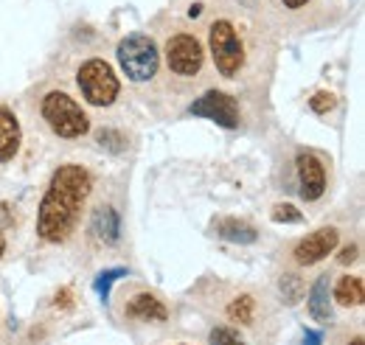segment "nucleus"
<instances>
[{"label": "nucleus", "instance_id": "1", "mask_svg": "<svg viewBox=\"0 0 365 345\" xmlns=\"http://www.w3.org/2000/svg\"><path fill=\"white\" fill-rule=\"evenodd\" d=\"M91 191L93 177L85 166H79V163L59 166L51 177V185L46 188L43 202H40V216H37L40 239H46L51 244L65 242L73 233V227L79 225V216H82V208H85Z\"/></svg>", "mask_w": 365, "mask_h": 345}, {"label": "nucleus", "instance_id": "2", "mask_svg": "<svg viewBox=\"0 0 365 345\" xmlns=\"http://www.w3.org/2000/svg\"><path fill=\"white\" fill-rule=\"evenodd\" d=\"M43 118L53 130V135H59L65 140H76L91 130V121H88L85 110L65 90H51L43 98Z\"/></svg>", "mask_w": 365, "mask_h": 345}, {"label": "nucleus", "instance_id": "3", "mask_svg": "<svg viewBox=\"0 0 365 345\" xmlns=\"http://www.w3.org/2000/svg\"><path fill=\"white\" fill-rule=\"evenodd\" d=\"M118 65L127 73V79L133 82H149L155 79L158 68H160V53L158 45L152 43V37L146 34H130L118 43Z\"/></svg>", "mask_w": 365, "mask_h": 345}, {"label": "nucleus", "instance_id": "4", "mask_svg": "<svg viewBox=\"0 0 365 345\" xmlns=\"http://www.w3.org/2000/svg\"><path fill=\"white\" fill-rule=\"evenodd\" d=\"M76 85L82 90V96L88 98V104H93V107H110L118 98V90H121L115 71L104 59L82 62L79 73H76Z\"/></svg>", "mask_w": 365, "mask_h": 345}, {"label": "nucleus", "instance_id": "5", "mask_svg": "<svg viewBox=\"0 0 365 345\" xmlns=\"http://www.w3.org/2000/svg\"><path fill=\"white\" fill-rule=\"evenodd\" d=\"M208 45H211V56L217 71L225 79H236L242 65H245V45L239 40L236 29L230 20H217L208 31Z\"/></svg>", "mask_w": 365, "mask_h": 345}, {"label": "nucleus", "instance_id": "6", "mask_svg": "<svg viewBox=\"0 0 365 345\" xmlns=\"http://www.w3.org/2000/svg\"><path fill=\"white\" fill-rule=\"evenodd\" d=\"M202 62H205V51L200 40L194 34H172L169 43H166V65L175 76L182 79H194L200 71H202Z\"/></svg>", "mask_w": 365, "mask_h": 345}, {"label": "nucleus", "instance_id": "7", "mask_svg": "<svg viewBox=\"0 0 365 345\" xmlns=\"http://www.w3.org/2000/svg\"><path fill=\"white\" fill-rule=\"evenodd\" d=\"M191 115L211 118L214 124H220L225 130H236L239 127V101L222 90H208L205 96H200L191 104Z\"/></svg>", "mask_w": 365, "mask_h": 345}, {"label": "nucleus", "instance_id": "8", "mask_svg": "<svg viewBox=\"0 0 365 345\" xmlns=\"http://www.w3.org/2000/svg\"><path fill=\"white\" fill-rule=\"evenodd\" d=\"M295 172H298V191L307 202H315L326 191V172L320 160L312 152H298L295 158Z\"/></svg>", "mask_w": 365, "mask_h": 345}, {"label": "nucleus", "instance_id": "9", "mask_svg": "<svg viewBox=\"0 0 365 345\" xmlns=\"http://www.w3.org/2000/svg\"><path fill=\"white\" fill-rule=\"evenodd\" d=\"M337 242H340L337 227H320V230L309 233L307 239H301V242H298V247H295V253H292V256H295L298 264L309 267V264L323 261L329 253H334V250H337Z\"/></svg>", "mask_w": 365, "mask_h": 345}, {"label": "nucleus", "instance_id": "10", "mask_svg": "<svg viewBox=\"0 0 365 345\" xmlns=\"http://www.w3.org/2000/svg\"><path fill=\"white\" fill-rule=\"evenodd\" d=\"M124 314L133 320H152V323H163L169 320V309L158 301L152 292H138L133 301L124 306Z\"/></svg>", "mask_w": 365, "mask_h": 345}, {"label": "nucleus", "instance_id": "11", "mask_svg": "<svg viewBox=\"0 0 365 345\" xmlns=\"http://www.w3.org/2000/svg\"><path fill=\"white\" fill-rule=\"evenodd\" d=\"M20 152V124L9 107H0V163L14 160Z\"/></svg>", "mask_w": 365, "mask_h": 345}, {"label": "nucleus", "instance_id": "12", "mask_svg": "<svg viewBox=\"0 0 365 345\" xmlns=\"http://www.w3.org/2000/svg\"><path fill=\"white\" fill-rule=\"evenodd\" d=\"M93 233L104 242V244H118L121 239V216L113 205H104L98 208L93 216Z\"/></svg>", "mask_w": 365, "mask_h": 345}, {"label": "nucleus", "instance_id": "13", "mask_svg": "<svg viewBox=\"0 0 365 345\" xmlns=\"http://www.w3.org/2000/svg\"><path fill=\"white\" fill-rule=\"evenodd\" d=\"M309 314L320 320V323H329L331 320V298H329V275H320L318 281L312 284L309 289Z\"/></svg>", "mask_w": 365, "mask_h": 345}, {"label": "nucleus", "instance_id": "14", "mask_svg": "<svg viewBox=\"0 0 365 345\" xmlns=\"http://www.w3.org/2000/svg\"><path fill=\"white\" fill-rule=\"evenodd\" d=\"M334 301L340 303V306H346V309L360 306V303L365 301L363 278H357V275H343V278L337 281V287H334Z\"/></svg>", "mask_w": 365, "mask_h": 345}, {"label": "nucleus", "instance_id": "15", "mask_svg": "<svg viewBox=\"0 0 365 345\" xmlns=\"http://www.w3.org/2000/svg\"><path fill=\"white\" fill-rule=\"evenodd\" d=\"M217 230H220V236L225 242H233V244H253L259 239L256 227L247 225V222H242V219H222L217 225Z\"/></svg>", "mask_w": 365, "mask_h": 345}, {"label": "nucleus", "instance_id": "16", "mask_svg": "<svg viewBox=\"0 0 365 345\" xmlns=\"http://www.w3.org/2000/svg\"><path fill=\"white\" fill-rule=\"evenodd\" d=\"M304 292H307V284H304L298 275H292V272L281 275V281H278V295H281V301L287 303V306H295V303L304 298Z\"/></svg>", "mask_w": 365, "mask_h": 345}, {"label": "nucleus", "instance_id": "17", "mask_svg": "<svg viewBox=\"0 0 365 345\" xmlns=\"http://www.w3.org/2000/svg\"><path fill=\"white\" fill-rule=\"evenodd\" d=\"M130 275V269L127 267H115V269H104L98 278H96V292H98V298L107 303L110 301V289H113V284L115 281H121V278H127Z\"/></svg>", "mask_w": 365, "mask_h": 345}, {"label": "nucleus", "instance_id": "18", "mask_svg": "<svg viewBox=\"0 0 365 345\" xmlns=\"http://www.w3.org/2000/svg\"><path fill=\"white\" fill-rule=\"evenodd\" d=\"M253 314H256V303L250 295H239L233 298L228 306V317L230 320H239V323H253Z\"/></svg>", "mask_w": 365, "mask_h": 345}, {"label": "nucleus", "instance_id": "19", "mask_svg": "<svg viewBox=\"0 0 365 345\" xmlns=\"http://www.w3.org/2000/svg\"><path fill=\"white\" fill-rule=\"evenodd\" d=\"M98 143L110 152V155H121L127 149V138L115 130H101L98 132Z\"/></svg>", "mask_w": 365, "mask_h": 345}, {"label": "nucleus", "instance_id": "20", "mask_svg": "<svg viewBox=\"0 0 365 345\" xmlns=\"http://www.w3.org/2000/svg\"><path fill=\"white\" fill-rule=\"evenodd\" d=\"M211 345H245L239 340V331H233L228 326H217L211 331Z\"/></svg>", "mask_w": 365, "mask_h": 345}, {"label": "nucleus", "instance_id": "21", "mask_svg": "<svg viewBox=\"0 0 365 345\" xmlns=\"http://www.w3.org/2000/svg\"><path fill=\"white\" fill-rule=\"evenodd\" d=\"M304 214L295 208V205H289V202H281V205H275L273 208V222H301Z\"/></svg>", "mask_w": 365, "mask_h": 345}, {"label": "nucleus", "instance_id": "22", "mask_svg": "<svg viewBox=\"0 0 365 345\" xmlns=\"http://www.w3.org/2000/svg\"><path fill=\"white\" fill-rule=\"evenodd\" d=\"M309 107H312V113H329L331 107H334V96L329 93V90H318L312 98H309Z\"/></svg>", "mask_w": 365, "mask_h": 345}, {"label": "nucleus", "instance_id": "23", "mask_svg": "<svg viewBox=\"0 0 365 345\" xmlns=\"http://www.w3.org/2000/svg\"><path fill=\"white\" fill-rule=\"evenodd\" d=\"M360 256V250H357V244H349L346 250H340V264H351V261Z\"/></svg>", "mask_w": 365, "mask_h": 345}, {"label": "nucleus", "instance_id": "24", "mask_svg": "<svg viewBox=\"0 0 365 345\" xmlns=\"http://www.w3.org/2000/svg\"><path fill=\"white\" fill-rule=\"evenodd\" d=\"M304 345H323V334L307 329V331H304Z\"/></svg>", "mask_w": 365, "mask_h": 345}, {"label": "nucleus", "instance_id": "25", "mask_svg": "<svg viewBox=\"0 0 365 345\" xmlns=\"http://www.w3.org/2000/svg\"><path fill=\"white\" fill-rule=\"evenodd\" d=\"M281 3H284V9H292V11H295V9H304V6H309L312 0H281Z\"/></svg>", "mask_w": 365, "mask_h": 345}, {"label": "nucleus", "instance_id": "26", "mask_svg": "<svg viewBox=\"0 0 365 345\" xmlns=\"http://www.w3.org/2000/svg\"><path fill=\"white\" fill-rule=\"evenodd\" d=\"M56 306H62V309H68L71 306V289H62V295H56Z\"/></svg>", "mask_w": 365, "mask_h": 345}, {"label": "nucleus", "instance_id": "27", "mask_svg": "<svg viewBox=\"0 0 365 345\" xmlns=\"http://www.w3.org/2000/svg\"><path fill=\"white\" fill-rule=\"evenodd\" d=\"M3 253H6V236H3V230H0V259H3Z\"/></svg>", "mask_w": 365, "mask_h": 345}, {"label": "nucleus", "instance_id": "28", "mask_svg": "<svg viewBox=\"0 0 365 345\" xmlns=\"http://www.w3.org/2000/svg\"><path fill=\"white\" fill-rule=\"evenodd\" d=\"M349 345H365V343H363V337L357 334V337H354V340H351V343H349Z\"/></svg>", "mask_w": 365, "mask_h": 345}]
</instances>
